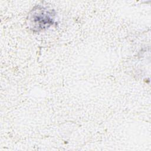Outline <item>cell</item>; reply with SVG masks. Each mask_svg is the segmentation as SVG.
<instances>
[{
	"instance_id": "6da1fadb",
	"label": "cell",
	"mask_w": 151,
	"mask_h": 151,
	"mask_svg": "<svg viewBox=\"0 0 151 151\" xmlns=\"http://www.w3.org/2000/svg\"><path fill=\"white\" fill-rule=\"evenodd\" d=\"M55 14L52 10L44 7H37L31 11L28 17L29 25L34 31L48 28L54 22Z\"/></svg>"
}]
</instances>
